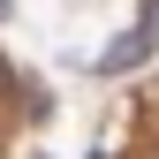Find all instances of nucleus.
<instances>
[{"label":"nucleus","instance_id":"f257e3e1","mask_svg":"<svg viewBox=\"0 0 159 159\" xmlns=\"http://www.w3.org/2000/svg\"><path fill=\"white\" fill-rule=\"evenodd\" d=\"M152 53H159V0H144V15H136L106 53H98V76H129L136 61H152Z\"/></svg>","mask_w":159,"mask_h":159},{"label":"nucleus","instance_id":"f03ea898","mask_svg":"<svg viewBox=\"0 0 159 159\" xmlns=\"http://www.w3.org/2000/svg\"><path fill=\"white\" fill-rule=\"evenodd\" d=\"M0 76H8V68H0Z\"/></svg>","mask_w":159,"mask_h":159}]
</instances>
